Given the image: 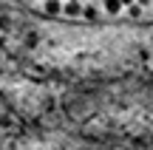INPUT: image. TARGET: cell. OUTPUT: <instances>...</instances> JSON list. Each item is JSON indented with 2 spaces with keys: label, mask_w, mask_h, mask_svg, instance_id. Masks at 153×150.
<instances>
[{
  "label": "cell",
  "mask_w": 153,
  "mask_h": 150,
  "mask_svg": "<svg viewBox=\"0 0 153 150\" xmlns=\"http://www.w3.org/2000/svg\"><path fill=\"white\" fill-rule=\"evenodd\" d=\"M40 9L62 20H99V17H139L153 11V0H37Z\"/></svg>",
  "instance_id": "cell-1"
}]
</instances>
